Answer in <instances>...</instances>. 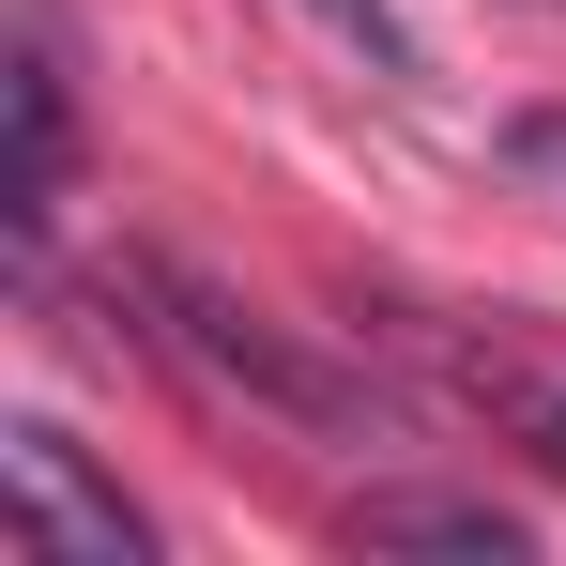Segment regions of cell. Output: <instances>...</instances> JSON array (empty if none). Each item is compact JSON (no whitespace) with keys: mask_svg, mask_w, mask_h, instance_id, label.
I'll return each mask as SVG.
<instances>
[{"mask_svg":"<svg viewBox=\"0 0 566 566\" xmlns=\"http://www.w3.org/2000/svg\"><path fill=\"white\" fill-rule=\"evenodd\" d=\"M291 15H306L322 46H353L382 93H413V77H429V62H413V31H398V0H291Z\"/></svg>","mask_w":566,"mask_h":566,"instance_id":"cell-5","label":"cell"},{"mask_svg":"<svg viewBox=\"0 0 566 566\" xmlns=\"http://www.w3.org/2000/svg\"><path fill=\"white\" fill-rule=\"evenodd\" d=\"M0 474H15V505H31V552L46 566H154V521L77 460V429H46V413H15L0 429Z\"/></svg>","mask_w":566,"mask_h":566,"instance_id":"cell-2","label":"cell"},{"mask_svg":"<svg viewBox=\"0 0 566 566\" xmlns=\"http://www.w3.org/2000/svg\"><path fill=\"white\" fill-rule=\"evenodd\" d=\"M123 291L154 306V337H169V353H185L199 382H230V398H261V413H291V429H382V398H368V382H353V368H322L306 337H276V322H261L245 291L185 276V261H154V245L123 261Z\"/></svg>","mask_w":566,"mask_h":566,"instance_id":"cell-1","label":"cell"},{"mask_svg":"<svg viewBox=\"0 0 566 566\" xmlns=\"http://www.w3.org/2000/svg\"><path fill=\"white\" fill-rule=\"evenodd\" d=\"M505 169H536V185H566V107H521V123H505Z\"/></svg>","mask_w":566,"mask_h":566,"instance_id":"cell-6","label":"cell"},{"mask_svg":"<svg viewBox=\"0 0 566 566\" xmlns=\"http://www.w3.org/2000/svg\"><path fill=\"white\" fill-rule=\"evenodd\" d=\"M62 154H77L62 62H46V46H15V169H0V214H15V245H46V214H62Z\"/></svg>","mask_w":566,"mask_h":566,"instance_id":"cell-4","label":"cell"},{"mask_svg":"<svg viewBox=\"0 0 566 566\" xmlns=\"http://www.w3.org/2000/svg\"><path fill=\"white\" fill-rule=\"evenodd\" d=\"M353 536H368V552H536V521H521V505H490V490H368V505H353Z\"/></svg>","mask_w":566,"mask_h":566,"instance_id":"cell-3","label":"cell"}]
</instances>
